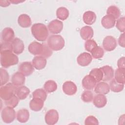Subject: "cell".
Returning <instances> with one entry per match:
<instances>
[{
	"mask_svg": "<svg viewBox=\"0 0 125 125\" xmlns=\"http://www.w3.org/2000/svg\"><path fill=\"white\" fill-rule=\"evenodd\" d=\"M18 62V57L11 50L0 51V64L4 68L16 65Z\"/></svg>",
	"mask_w": 125,
	"mask_h": 125,
	"instance_id": "6da1fadb",
	"label": "cell"
},
{
	"mask_svg": "<svg viewBox=\"0 0 125 125\" xmlns=\"http://www.w3.org/2000/svg\"><path fill=\"white\" fill-rule=\"evenodd\" d=\"M46 63V59L45 58L41 56H37L34 57L32 63L36 69L41 70L45 67Z\"/></svg>",
	"mask_w": 125,
	"mask_h": 125,
	"instance_id": "ac0fdd59",
	"label": "cell"
},
{
	"mask_svg": "<svg viewBox=\"0 0 125 125\" xmlns=\"http://www.w3.org/2000/svg\"><path fill=\"white\" fill-rule=\"evenodd\" d=\"M4 50H11V42H1L0 43V51Z\"/></svg>",
	"mask_w": 125,
	"mask_h": 125,
	"instance_id": "b9f144b4",
	"label": "cell"
},
{
	"mask_svg": "<svg viewBox=\"0 0 125 125\" xmlns=\"http://www.w3.org/2000/svg\"><path fill=\"white\" fill-rule=\"evenodd\" d=\"M92 60L91 55L87 52H83L80 54L77 58L78 64L81 66H86L88 65Z\"/></svg>",
	"mask_w": 125,
	"mask_h": 125,
	"instance_id": "4fadbf2b",
	"label": "cell"
},
{
	"mask_svg": "<svg viewBox=\"0 0 125 125\" xmlns=\"http://www.w3.org/2000/svg\"><path fill=\"white\" fill-rule=\"evenodd\" d=\"M125 58L124 57L120 58L117 62V65L118 68H125Z\"/></svg>",
	"mask_w": 125,
	"mask_h": 125,
	"instance_id": "ee69618b",
	"label": "cell"
},
{
	"mask_svg": "<svg viewBox=\"0 0 125 125\" xmlns=\"http://www.w3.org/2000/svg\"><path fill=\"white\" fill-rule=\"evenodd\" d=\"M92 101L93 104L98 108L104 107L107 104V99L103 94H98L95 95Z\"/></svg>",
	"mask_w": 125,
	"mask_h": 125,
	"instance_id": "7402d4cb",
	"label": "cell"
},
{
	"mask_svg": "<svg viewBox=\"0 0 125 125\" xmlns=\"http://www.w3.org/2000/svg\"><path fill=\"white\" fill-rule=\"evenodd\" d=\"M65 42L64 39L59 35H53L50 36L47 40V45L53 51H59L64 46Z\"/></svg>",
	"mask_w": 125,
	"mask_h": 125,
	"instance_id": "3957f363",
	"label": "cell"
},
{
	"mask_svg": "<svg viewBox=\"0 0 125 125\" xmlns=\"http://www.w3.org/2000/svg\"><path fill=\"white\" fill-rule=\"evenodd\" d=\"M125 33H123L120 35L118 39V43L119 45L122 47H125Z\"/></svg>",
	"mask_w": 125,
	"mask_h": 125,
	"instance_id": "7bdbcfd3",
	"label": "cell"
},
{
	"mask_svg": "<svg viewBox=\"0 0 125 125\" xmlns=\"http://www.w3.org/2000/svg\"><path fill=\"white\" fill-rule=\"evenodd\" d=\"M110 90L114 92H120L122 91L124 88V84L118 83L115 79H112L109 84Z\"/></svg>",
	"mask_w": 125,
	"mask_h": 125,
	"instance_id": "1f68e13d",
	"label": "cell"
},
{
	"mask_svg": "<svg viewBox=\"0 0 125 125\" xmlns=\"http://www.w3.org/2000/svg\"><path fill=\"white\" fill-rule=\"evenodd\" d=\"M83 20L85 24L87 25H92L96 20V15L94 12L92 11H87L83 13Z\"/></svg>",
	"mask_w": 125,
	"mask_h": 125,
	"instance_id": "cb8c5ba5",
	"label": "cell"
},
{
	"mask_svg": "<svg viewBox=\"0 0 125 125\" xmlns=\"http://www.w3.org/2000/svg\"><path fill=\"white\" fill-rule=\"evenodd\" d=\"M116 19L110 15H106L103 17L101 20L102 26L105 29H110L113 27L115 24Z\"/></svg>",
	"mask_w": 125,
	"mask_h": 125,
	"instance_id": "ffe728a7",
	"label": "cell"
},
{
	"mask_svg": "<svg viewBox=\"0 0 125 125\" xmlns=\"http://www.w3.org/2000/svg\"><path fill=\"white\" fill-rule=\"evenodd\" d=\"M32 96L33 98L41 99L45 101L47 98V93L45 90L42 88H38L33 91Z\"/></svg>",
	"mask_w": 125,
	"mask_h": 125,
	"instance_id": "d6a6232c",
	"label": "cell"
},
{
	"mask_svg": "<svg viewBox=\"0 0 125 125\" xmlns=\"http://www.w3.org/2000/svg\"><path fill=\"white\" fill-rule=\"evenodd\" d=\"M116 27L121 32L124 33L125 28V19L124 17H121L117 20Z\"/></svg>",
	"mask_w": 125,
	"mask_h": 125,
	"instance_id": "ab89813d",
	"label": "cell"
},
{
	"mask_svg": "<svg viewBox=\"0 0 125 125\" xmlns=\"http://www.w3.org/2000/svg\"><path fill=\"white\" fill-rule=\"evenodd\" d=\"M62 90L67 95H74L77 91V87L76 84L72 81H66L62 85Z\"/></svg>",
	"mask_w": 125,
	"mask_h": 125,
	"instance_id": "7c38bea8",
	"label": "cell"
},
{
	"mask_svg": "<svg viewBox=\"0 0 125 125\" xmlns=\"http://www.w3.org/2000/svg\"><path fill=\"white\" fill-rule=\"evenodd\" d=\"M63 27L62 21L58 20H54L51 21L48 24L47 28L49 31L53 34L56 35L61 33Z\"/></svg>",
	"mask_w": 125,
	"mask_h": 125,
	"instance_id": "52a82bcc",
	"label": "cell"
},
{
	"mask_svg": "<svg viewBox=\"0 0 125 125\" xmlns=\"http://www.w3.org/2000/svg\"><path fill=\"white\" fill-rule=\"evenodd\" d=\"M44 44L34 41L30 43L28 47L29 52L34 55H42L43 51Z\"/></svg>",
	"mask_w": 125,
	"mask_h": 125,
	"instance_id": "30bf717a",
	"label": "cell"
},
{
	"mask_svg": "<svg viewBox=\"0 0 125 125\" xmlns=\"http://www.w3.org/2000/svg\"><path fill=\"white\" fill-rule=\"evenodd\" d=\"M125 68H118L115 72V80L118 83L125 84Z\"/></svg>",
	"mask_w": 125,
	"mask_h": 125,
	"instance_id": "83f0119b",
	"label": "cell"
},
{
	"mask_svg": "<svg viewBox=\"0 0 125 125\" xmlns=\"http://www.w3.org/2000/svg\"><path fill=\"white\" fill-rule=\"evenodd\" d=\"M18 22L21 27L22 28H28L31 26L32 21L30 17L28 15L22 14L19 16Z\"/></svg>",
	"mask_w": 125,
	"mask_h": 125,
	"instance_id": "603a6c76",
	"label": "cell"
},
{
	"mask_svg": "<svg viewBox=\"0 0 125 125\" xmlns=\"http://www.w3.org/2000/svg\"><path fill=\"white\" fill-rule=\"evenodd\" d=\"M69 15L68 10L64 7H60L56 11V16L58 19L62 21L66 20Z\"/></svg>",
	"mask_w": 125,
	"mask_h": 125,
	"instance_id": "f1b7e54d",
	"label": "cell"
},
{
	"mask_svg": "<svg viewBox=\"0 0 125 125\" xmlns=\"http://www.w3.org/2000/svg\"><path fill=\"white\" fill-rule=\"evenodd\" d=\"M90 53L92 57L95 59L102 58L104 55V51L103 49L99 46L96 47Z\"/></svg>",
	"mask_w": 125,
	"mask_h": 125,
	"instance_id": "e575fe53",
	"label": "cell"
},
{
	"mask_svg": "<svg viewBox=\"0 0 125 125\" xmlns=\"http://www.w3.org/2000/svg\"><path fill=\"white\" fill-rule=\"evenodd\" d=\"M103 46L104 49L106 51H112L117 46L116 39L112 36H106L103 42Z\"/></svg>",
	"mask_w": 125,
	"mask_h": 125,
	"instance_id": "ba28073f",
	"label": "cell"
},
{
	"mask_svg": "<svg viewBox=\"0 0 125 125\" xmlns=\"http://www.w3.org/2000/svg\"><path fill=\"white\" fill-rule=\"evenodd\" d=\"M0 86H2L6 84L9 80V75L7 71L3 69L0 68Z\"/></svg>",
	"mask_w": 125,
	"mask_h": 125,
	"instance_id": "d590c367",
	"label": "cell"
},
{
	"mask_svg": "<svg viewBox=\"0 0 125 125\" xmlns=\"http://www.w3.org/2000/svg\"><path fill=\"white\" fill-rule=\"evenodd\" d=\"M44 102L41 99L33 98L30 101L29 107L34 111H39L43 108Z\"/></svg>",
	"mask_w": 125,
	"mask_h": 125,
	"instance_id": "d4e9b609",
	"label": "cell"
},
{
	"mask_svg": "<svg viewBox=\"0 0 125 125\" xmlns=\"http://www.w3.org/2000/svg\"><path fill=\"white\" fill-rule=\"evenodd\" d=\"M17 86L12 83H9L2 85L0 88V97L5 101L9 100L15 94Z\"/></svg>",
	"mask_w": 125,
	"mask_h": 125,
	"instance_id": "277c9868",
	"label": "cell"
},
{
	"mask_svg": "<svg viewBox=\"0 0 125 125\" xmlns=\"http://www.w3.org/2000/svg\"><path fill=\"white\" fill-rule=\"evenodd\" d=\"M84 124L85 125H98L99 124V121L98 119L94 116L90 115L86 117L84 121Z\"/></svg>",
	"mask_w": 125,
	"mask_h": 125,
	"instance_id": "60d3db41",
	"label": "cell"
},
{
	"mask_svg": "<svg viewBox=\"0 0 125 125\" xmlns=\"http://www.w3.org/2000/svg\"><path fill=\"white\" fill-rule=\"evenodd\" d=\"M96 81L91 75H86L82 80V86L86 90H92L94 89L96 84Z\"/></svg>",
	"mask_w": 125,
	"mask_h": 125,
	"instance_id": "9a60e30c",
	"label": "cell"
},
{
	"mask_svg": "<svg viewBox=\"0 0 125 125\" xmlns=\"http://www.w3.org/2000/svg\"><path fill=\"white\" fill-rule=\"evenodd\" d=\"M97 46L96 42L94 40L91 39L87 40L84 43L85 49L89 52H91Z\"/></svg>",
	"mask_w": 125,
	"mask_h": 125,
	"instance_id": "f35d334b",
	"label": "cell"
},
{
	"mask_svg": "<svg viewBox=\"0 0 125 125\" xmlns=\"http://www.w3.org/2000/svg\"><path fill=\"white\" fill-rule=\"evenodd\" d=\"M19 100L20 99L17 96V95L15 94L9 100L5 101V104L6 106L15 108L18 105L19 103Z\"/></svg>",
	"mask_w": 125,
	"mask_h": 125,
	"instance_id": "74e56055",
	"label": "cell"
},
{
	"mask_svg": "<svg viewBox=\"0 0 125 125\" xmlns=\"http://www.w3.org/2000/svg\"><path fill=\"white\" fill-rule=\"evenodd\" d=\"M34 68L31 62H24L20 64L19 66V72H21L25 76H29L33 73Z\"/></svg>",
	"mask_w": 125,
	"mask_h": 125,
	"instance_id": "8fae6325",
	"label": "cell"
},
{
	"mask_svg": "<svg viewBox=\"0 0 125 125\" xmlns=\"http://www.w3.org/2000/svg\"><path fill=\"white\" fill-rule=\"evenodd\" d=\"M11 50L16 55L22 53L24 50V44L23 41L18 38H15L11 42Z\"/></svg>",
	"mask_w": 125,
	"mask_h": 125,
	"instance_id": "9c48e42d",
	"label": "cell"
},
{
	"mask_svg": "<svg viewBox=\"0 0 125 125\" xmlns=\"http://www.w3.org/2000/svg\"><path fill=\"white\" fill-rule=\"evenodd\" d=\"M11 4V2H10L9 0H0V5L1 7H5L9 6Z\"/></svg>",
	"mask_w": 125,
	"mask_h": 125,
	"instance_id": "f6af8a7d",
	"label": "cell"
},
{
	"mask_svg": "<svg viewBox=\"0 0 125 125\" xmlns=\"http://www.w3.org/2000/svg\"><path fill=\"white\" fill-rule=\"evenodd\" d=\"M29 118V112L26 108H22L18 111L17 113V119L21 123L27 122Z\"/></svg>",
	"mask_w": 125,
	"mask_h": 125,
	"instance_id": "4316f807",
	"label": "cell"
},
{
	"mask_svg": "<svg viewBox=\"0 0 125 125\" xmlns=\"http://www.w3.org/2000/svg\"><path fill=\"white\" fill-rule=\"evenodd\" d=\"M107 15L113 16L115 19H118L120 16V11L118 7L115 5H111L108 7L106 11Z\"/></svg>",
	"mask_w": 125,
	"mask_h": 125,
	"instance_id": "836d02e7",
	"label": "cell"
},
{
	"mask_svg": "<svg viewBox=\"0 0 125 125\" xmlns=\"http://www.w3.org/2000/svg\"><path fill=\"white\" fill-rule=\"evenodd\" d=\"M10 2L14 4H17L19 3H21V2H23L24 1H21V0H9Z\"/></svg>",
	"mask_w": 125,
	"mask_h": 125,
	"instance_id": "bcb514c9",
	"label": "cell"
},
{
	"mask_svg": "<svg viewBox=\"0 0 125 125\" xmlns=\"http://www.w3.org/2000/svg\"><path fill=\"white\" fill-rule=\"evenodd\" d=\"M59 119V115L58 111L54 109L47 111L45 115L44 120L45 123L48 125L56 124Z\"/></svg>",
	"mask_w": 125,
	"mask_h": 125,
	"instance_id": "8992f818",
	"label": "cell"
},
{
	"mask_svg": "<svg viewBox=\"0 0 125 125\" xmlns=\"http://www.w3.org/2000/svg\"><path fill=\"white\" fill-rule=\"evenodd\" d=\"M103 73V78L102 81L108 82L111 80L114 75V71L113 68L109 65H104L100 67Z\"/></svg>",
	"mask_w": 125,
	"mask_h": 125,
	"instance_id": "2e32d148",
	"label": "cell"
},
{
	"mask_svg": "<svg viewBox=\"0 0 125 125\" xmlns=\"http://www.w3.org/2000/svg\"><path fill=\"white\" fill-rule=\"evenodd\" d=\"M25 76L20 72L14 73L12 76L11 82L17 87L23 85L25 83Z\"/></svg>",
	"mask_w": 125,
	"mask_h": 125,
	"instance_id": "e0dca14e",
	"label": "cell"
},
{
	"mask_svg": "<svg viewBox=\"0 0 125 125\" xmlns=\"http://www.w3.org/2000/svg\"><path fill=\"white\" fill-rule=\"evenodd\" d=\"M30 89L24 85L19 86L17 88L15 94L21 100H24L29 95Z\"/></svg>",
	"mask_w": 125,
	"mask_h": 125,
	"instance_id": "484cf974",
	"label": "cell"
},
{
	"mask_svg": "<svg viewBox=\"0 0 125 125\" xmlns=\"http://www.w3.org/2000/svg\"><path fill=\"white\" fill-rule=\"evenodd\" d=\"M45 91L47 93L55 92L57 89V84L53 80H48L46 81L43 85Z\"/></svg>",
	"mask_w": 125,
	"mask_h": 125,
	"instance_id": "4dcf8cb0",
	"label": "cell"
},
{
	"mask_svg": "<svg viewBox=\"0 0 125 125\" xmlns=\"http://www.w3.org/2000/svg\"><path fill=\"white\" fill-rule=\"evenodd\" d=\"M89 75L93 77L97 83H99L103 80V73L100 68L92 69L89 72Z\"/></svg>",
	"mask_w": 125,
	"mask_h": 125,
	"instance_id": "f546056e",
	"label": "cell"
},
{
	"mask_svg": "<svg viewBox=\"0 0 125 125\" xmlns=\"http://www.w3.org/2000/svg\"><path fill=\"white\" fill-rule=\"evenodd\" d=\"M1 39L3 42H11L14 39V31L10 27H5L4 28L1 33Z\"/></svg>",
	"mask_w": 125,
	"mask_h": 125,
	"instance_id": "5bb4252c",
	"label": "cell"
},
{
	"mask_svg": "<svg viewBox=\"0 0 125 125\" xmlns=\"http://www.w3.org/2000/svg\"><path fill=\"white\" fill-rule=\"evenodd\" d=\"M80 36L82 39L85 41L90 40L93 37L94 31L92 28L89 26L83 27L80 31Z\"/></svg>",
	"mask_w": 125,
	"mask_h": 125,
	"instance_id": "44dd1931",
	"label": "cell"
},
{
	"mask_svg": "<svg viewBox=\"0 0 125 125\" xmlns=\"http://www.w3.org/2000/svg\"><path fill=\"white\" fill-rule=\"evenodd\" d=\"M93 94L89 90L84 91L81 95V99L85 103H89L92 101L93 99Z\"/></svg>",
	"mask_w": 125,
	"mask_h": 125,
	"instance_id": "8d00e7d4",
	"label": "cell"
},
{
	"mask_svg": "<svg viewBox=\"0 0 125 125\" xmlns=\"http://www.w3.org/2000/svg\"><path fill=\"white\" fill-rule=\"evenodd\" d=\"M94 91L97 94L106 95L110 91L109 84L104 82H100L96 84L94 87Z\"/></svg>",
	"mask_w": 125,
	"mask_h": 125,
	"instance_id": "d6986e66",
	"label": "cell"
},
{
	"mask_svg": "<svg viewBox=\"0 0 125 125\" xmlns=\"http://www.w3.org/2000/svg\"><path fill=\"white\" fill-rule=\"evenodd\" d=\"M31 31L34 37L40 42L45 41L49 35L47 27L42 23L34 24L31 27Z\"/></svg>",
	"mask_w": 125,
	"mask_h": 125,
	"instance_id": "7a4b0ae2",
	"label": "cell"
},
{
	"mask_svg": "<svg viewBox=\"0 0 125 125\" xmlns=\"http://www.w3.org/2000/svg\"><path fill=\"white\" fill-rule=\"evenodd\" d=\"M1 117L2 121L6 124L13 122L16 118V112L14 108L6 106L1 112Z\"/></svg>",
	"mask_w": 125,
	"mask_h": 125,
	"instance_id": "5b68a950",
	"label": "cell"
}]
</instances>
